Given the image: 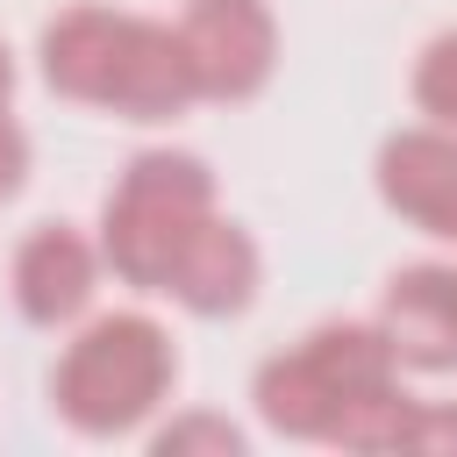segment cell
Here are the masks:
<instances>
[{"instance_id":"obj_1","label":"cell","mask_w":457,"mask_h":457,"mask_svg":"<svg viewBox=\"0 0 457 457\" xmlns=\"http://www.w3.org/2000/svg\"><path fill=\"white\" fill-rule=\"evenodd\" d=\"M43 86L57 100L121 114V121H171L200 100L193 57L179 43V21H150V14H121V7H64L43 21Z\"/></svg>"},{"instance_id":"obj_2","label":"cell","mask_w":457,"mask_h":457,"mask_svg":"<svg viewBox=\"0 0 457 457\" xmlns=\"http://www.w3.org/2000/svg\"><path fill=\"white\" fill-rule=\"evenodd\" d=\"M171 386H179V350L150 314H93L50 371V407L79 436L107 443L143 428L171 400Z\"/></svg>"},{"instance_id":"obj_3","label":"cell","mask_w":457,"mask_h":457,"mask_svg":"<svg viewBox=\"0 0 457 457\" xmlns=\"http://www.w3.org/2000/svg\"><path fill=\"white\" fill-rule=\"evenodd\" d=\"M393 378H400V357L386 350L378 321H321V328H307L293 350H278V357L257 364L250 400H257V414H264L271 436L328 443V436L343 428V414H350L364 393L393 386Z\"/></svg>"},{"instance_id":"obj_4","label":"cell","mask_w":457,"mask_h":457,"mask_svg":"<svg viewBox=\"0 0 457 457\" xmlns=\"http://www.w3.org/2000/svg\"><path fill=\"white\" fill-rule=\"evenodd\" d=\"M214 214V171L193 150H143L129 157V171L107 186L100 207V257L121 286L136 293H164L171 257L186 250V236Z\"/></svg>"},{"instance_id":"obj_5","label":"cell","mask_w":457,"mask_h":457,"mask_svg":"<svg viewBox=\"0 0 457 457\" xmlns=\"http://www.w3.org/2000/svg\"><path fill=\"white\" fill-rule=\"evenodd\" d=\"M179 43L193 57L200 100H257L278 71V14L271 0H186Z\"/></svg>"},{"instance_id":"obj_6","label":"cell","mask_w":457,"mask_h":457,"mask_svg":"<svg viewBox=\"0 0 457 457\" xmlns=\"http://www.w3.org/2000/svg\"><path fill=\"white\" fill-rule=\"evenodd\" d=\"M371 179H378V200L407 228H421L436 243H457V129H436V121L393 129L378 143Z\"/></svg>"},{"instance_id":"obj_7","label":"cell","mask_w":457,"mask_h":457,"mask_svg":"<svg viewBox=\"0 0 457 457\" xmlns=\"http://www.w3.org/2000/svg\"><path fill=\"white\" fill-rule=\"evenodd\" d=\"M100 243H86L71 221H36L21 243H14V264H7V286H14V307L21 321L36 328H64L93 307L100 293Z\"/></svg>"},{"instance_id":"obj_8","label":"cell","mask_w":457,"mask_h":457,"mask_svg":"<svg viewBox=\"0 0 457 457\" xmlns=\"http://www.w3.org/2000/svg\"><path fill=\"white\" fill-rule=\"evenodd\" d=\"M257 278H264V257H257L250 228L228 221V214H207V221L186 236V250L171 257L164 300H179V307L200 314V321H228V314H243V307L257 300Z\"/></svg>"},{"instance_id":"obj_9","label":"cell","mask_w":457,"mask_h":457,"mask_svg":"<svg viewBox=\"0 0 457 457\" xmlns=\"http://www.w3.org/2000/svg\"><path fill=\"white\" fill-rule=\"evenodd\" d=\"M378 336L400 371H457V264H407L378 293Z\"/></svg>"},{"instance_id":"obj_10","label":"cell","mask_w":457,"mask_h":457,"mask_svg":"<svg viewBox=\"0 0 457 457\" xmlns=\"http://www.w3.org/2000/svg\"><path fill=\"white\" fill-rule=\"evenodd\" d=\"M407 93H414V107H421L436 129H457V29H443V36L421 43Z\"/></svg>"},{"instance_id":"obj_11","label":"cell","mask_w":457,"mask_h":457,"mask_svg":"<svg viewBox=\"0 0 457 457\" xmlns=\"http://www.w3.org/2000/svg\"><path fill=\"white\" fill-rule=\"evenodd\" d=\"M150 450H157V457H193V450L243 457V428H236L228 414H207V407H193V414H171V421L150 436Z\"/></svg>"},{"instance_id":"obj_12","label":"cell","mask_w":457,"mask_h":457,"mask_svg":"<svg viewBox=\"0 0 457 457\" xmlns=\"http://www.w3.org/2000/svg\"><path fill=\"white\" fill-rule=\"evenodd\" d=\"M414 457H450L457 450V400H414V421H407V443Z\"/></svg>"},{"instance_id":"obj_13","label":"cell","mask_w":457,"mask_h":457,"mask_svg":"<svg viewBox=\"0 0 457 457\" xmlns=\"http://www.w3.org/2000/svg\"><path fill=\"white\" fill-rule=\"evenodd\" d=\"M29 186V136H21V121L0 107V200H14Z\"/></svg>"},{"instance_id":"obj_14","label":"cell","mask_w":457,"mask_h":457,"mask_svg":"<svg viewBox=\"0 0 457 457\" xmlns=\"http://www.w3.org/2000/svg\"><path fill=\"white\" fill-rule=\"evenodd\" d=\"M7 93H14V57H7V43H0V107H7Z\"/></svg>"}]
</instances>
